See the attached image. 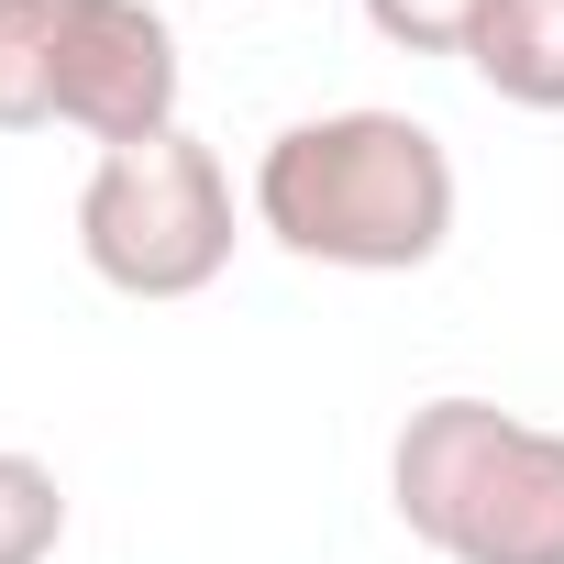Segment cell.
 <instances>
[{
	"label": "cell",
	"instance_id": "1",
	"mask_svg": "<svg viewBox=\"0 0 564 564\" xmlns=\"http://www.w3.org/2000/svg\"><path fill=\"white\" fill-rule=\"evenodd\" d=\"M454 155L432 122L410 111H311L289 133H265L254 155V232L289 243L300 265H344V276H421L454 243Z\"/></svg>",
	"mask_w": 564,
	"mask_h": 564
},
{
	"label": "cell",
	"instance_id": "2",
	"mask_svg": "<svg viewBox=\"0 0 564 564\" xmlns=\"http://www.w3.org/2000/svg\"><path fill=\"white\" fill-rule=\"evenodd\" d=\"M388 509L443 564H564V432L498 399H421L388 443Z\"/></svg>",
	"mask_w": 564,
	"mask_h": 564
},
{
	"label": "cell",
	"instance_id": "3",
	"mask_svg": "<svg viewBox=\"0 0 564 564\" xmlns=\"http://www.w3.org/2000/svg\"><path fill=\"white\" fill-rule=\"evenodd\" d=\"M78 254L122 300H199L232 265V177L177 122L155 144H111L78 188Z\"/></svg>",
	"mask_w": 564,
	"mask_h": 564
},
{
	"label": "cell",
	"instance_id": "4",
	"mask_svg": "<svg viewBox=\"0 0 564 564\" xmlns=\"http://www.w3.org/2000/svg\"><path fill=\"white\" fill-rule=\"evenodd\" d=\"M177 23L155 0H67V45H56V122L111 144H155L177 133Z\"/></svg>",
	"mask_w": 564,
	"mask_h": 564
},
{
	"label": "cell",
	"instance_id": "5",
	"mask_svg": "<svg viewBox=\"0 0 564 564\" xmlns=\"http://www.w3.org/2000/svg\"><path fill=\"white\" fill-rule=\"evenodd\" d=\"M465 67L509 111H564V0H498L465 45Z\"/></svg>",
	"mask_w": 564,
	"mask_h": 564
},
{
	"label": "cell",
	"instance_id": "6",
	"mask_svg": "<svg viewBox=\"0 0 564 564\" xmlns=\"http://www.w3.org/2000/svg\"><path fill=\"white\" fill-rule=\"evenodd\" d=\"M56 45H67V0H0V133L56 122Z\"/></svg>",
	"mask_w": 564,
	"mask_h": 564
},
{
	"label": "cell",
	"instance_id": "7",
	"mask_svg": "<svg viewBox=\"0 0 564 564\" xmlns=\"http://www.w3.org/2000/svg\"><path fill=\"white\" fill-rule=\"evenodd\" d=\"M56 542H67V476L0 443V564H56Z\"/></svg>",
	"mask_w": 564,
	"mask_h": 564
},
{
	"label": "cell",
	"instance_id": "8",
	"mask_svg": "<svg viewBox=\"0 0 564 564\" xmlns=\"http://www.w3.org/2000/svg\"><path fill=\"white\" fill-rule=\"evenodd\" d=\"M487 12H498V0H366V23H377L399 56H465Z\"/></svg>",
	"mask_w": 564,
	"mask_h": 564
}]
</instances>
